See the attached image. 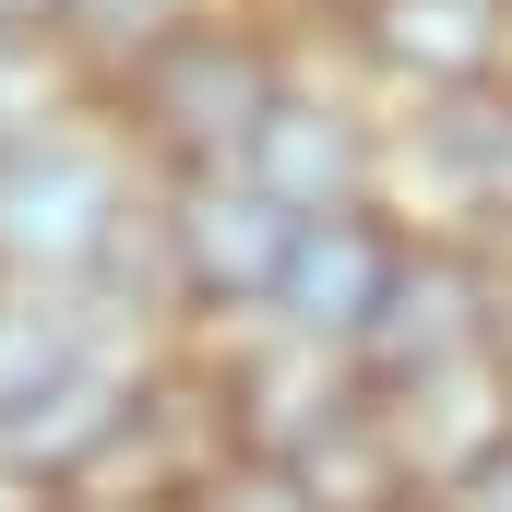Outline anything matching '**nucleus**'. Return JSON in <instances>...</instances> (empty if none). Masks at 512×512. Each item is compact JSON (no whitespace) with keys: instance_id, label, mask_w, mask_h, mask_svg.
Returning <instances> with one entry per match:
<instances>
[{"instance_id":"nucleus-13","label":"nucleus","mask_w":512,"mask_h":512,"mask_svg":"<svg viewBox=\"0 0 512 512\" xmlns=\"http://www.w3.org/2000/svg\"><path fill=\"white\" fill-rule=\"evenodd\" d=\"M215 0H60V36H48V60H72L96 96L120 84V72H143L179 24H203Z\"/></svg>"},{"instance_id":"nucleus-3","label":"nucleus","mask_w":512,"mask_h":512,"mask_svg":"<svg viewBox=\"0 0 512 512\" xmlns=\"http://www.w3.org/2000/svg\"><path fill=\"white\" fill-rule=\"evenodd\" d=\"M298 215L262 191L251 167H203V179H143V286L167 322H203V334H239L274 310V274H286Z\"/></svg>"},{"instance_id":"nucleus-5","label":"nucleus","mask_w":512,"mask_h":512,"mask_svg":"<svg viewBox=\"0 0 512 512\" xmlns=\"http://www.w3.org/2000/svg\"><path fill=\"white\" fill-rule=\"evenodd\" d=\"M203 393H215L227 453H251V465H298L322 429H346V417L370 405V382H358L346 346H310V334H286V322L215 334V346H203Z\"/></svg>"},{"instance_id":"nucleus-12","label":"nucleus","mask_w":512,"mask_h":512,"mask_svg":"<svg viewBox=\"0 0 512 512\" xmlns=\"http://www.w3.org/2000/svg\"><path fill=\"white\" fill-rule=\"evenodd\" d=\"M120 346H143L120 298H96V286H12V274H0V429H12L36 393H60L72 370L120 358Z\"/></svg>"},{"instance_id":"nucleus-16","label":"nucleus","mask_w":512,"mask_h":512,"mask_svg":"<svg viewBox=\"0 0 512 512\" xmlns=\"http://www.w3.org/2000/svg\"><path fill=\"white\" fill-rule=\"evenodd\" d=\"M429 512H512V453H489V465H477L465 489H441Z\"/></svg>"},{"instance_id":"nucleus-17","label":"nucleus","mask_w":512,"mask_h":512,"mask_svg":"<svg viewBox=\"0 0 512 512\" xmlns=\"http://www.w3.org/2000/svg\"><path fill=\"white\" fill-rule=\"evenodd\" d=\"M0 36H12V48H48V36H60V0H0Z\"/></svg>"},{"instance_id":"nucleus-20","label":"nucleus","mask_w":512,"mask_h":512,"mask_svg":"<svg viewBox=\"0 0 512 512\" xmlns=\"http://www.w3.org/2000/svg\"><path fill=\"white\" fill-rule=\"evenodd\" d=\"M60 512H96V501H60Z\"/></svg>"},{"instance_id":"nucleus-8","label":"nucleus","mask_w":512,"mask_h":512,"mask_svg":"<svg viewBox=\"0 0 512 512\" xmlns=\"http://www.w3.org/2000/svg\"><path fill=\"white\" fill-rule=\"evenodd\" d=\"M251 179L298 215V227H310V215H358V203H382V179H393V108L358 96V84L298 72V84L274 96L262 143H251Z\"/></svg>"},{"instance_id":"nucleus-10","label":"nucleus","mask_w":512,"mask_h":512,"mask_svg":"<svg viewBox=\"0 0 512 512\" xmlns=\"http://www.w3.org/2000/svg\"><path fill=\"white\" fill-rule=\"evenodd\" d=\"M370 417H382L393 465L417 477V501H441V489H465L489 453H512V358L501 346H465V358H441V370H405V382L370 393Z\"/></svg>"},{"instance_id":"nucleus-1","label":"nucleus","mask_w":512,"mask_h":512,"mask_svg":"<svg viewBox=\"0 0 512 512\" xmlns=\"http://www.w3.org/2000/svg\"><path fill=\"white\" fill-rule=\"evenodd\" d=\"M286 84H298L286 36L215 0V12L179 24L143 72H120L96 108H108V131L131 143L143 179H203V167H251V143H262V120H274Z\"/></svg>"},{"instance_id":"nucleus-15","label":"nucleus","mask_w":512,"mask_h":512,"mask_svg":"<svg viewBox=\"0 0 512 512\" xmlns=\"http://www.w3.org/2000/svg\"><path fill=\"white\" fill-rule=\"evenodd\" d=\"M179 512H310V489H298L286 465H251V453H227V465H215V477H203Z\"/></svg>"},{"instance_id":"nucleus-2","label":"nucleus","mask_w":512,"mask_h":512,"mask_svg":"<svg viewBox=\"0 0 512 512\" xmlns=\"http://www.w3.org/2000/svg\"><path fill=\"white\" fill-rule=\"evenodd\" d=\"M143 227V167L108 108H48L0 131V274L12 286H108Z\"/></svg>"},{"instance_id":"nucleus-19","label":"nucleus","mask_w":512,"mask_h":512,"mask_svg":"<svg viewBox=\"0 0 512 512\" xmlns=\"http://www.w3.org/2000/svg\"><path fill=\"white\" fill-rule=\"evenodd\" d=\"M24 60H36V48H12V36H0V84H12V72H24Z\"/></svg>"},{"instance_id":"nucleus-18","label":"nucleus","mask_w":512,"mask_h":512,"mask_svg":"<svg viewBox=\"0 0 512 512\" xmlns=\"http://www.w3.org/2000/svg\"><path fill=\"white\" fill-rule=\"evenodd\" d=\"M0 512H60V501H48L36 477H12V465H0Z\"/></svg>"},{"instance_id":"nucleus-7","label":"nucleus","mask_w":512,"mask_h":512,"mask_svg":"<svg viewBox=\"0 0 512 512\" xmlns=\"http://www.w3.org/2000/svg\"><path fill=\"white\" fill-rule=\"evenodd\" d=\"M334 36L358 60V96L405 108H441L465 84H501L512 48V0H334Z\"/></svg>"},{"instance_id":"nucleus-11","label":"nucleus","mask_w":512,"mask_h":512,"mask_svg":"<svg viewBox=\"0 0 512 512\" xmlns=\"http://www.w3.org/2000/svg\"><path fill=\"white\" fill-rule=\"evenodd\" d=\"M393 262H405V227H393L382 203H358V215H310V227L286 239V274H274V310H262V322H286V334L358 358V334H370V310H382Z\"/></svg>"},{"instance_id":"nucleus-14","label":"nucleus","mask_w":512,"mask_h":512,"mask_svg":"<svg viewBox=\"0 0 512 512\" xmlns=\"http://www.w3.org/2000/svg\"><path fill=\"white\" fill-rule=\"evenodd\" d=\"M286 477L310 489V512H429V501H417V477L393 465V441H382V417H370V405H358L346 429H322Z\"/></svg>"},{"instance_id":"nucleus-9","label":"nucleus","mask_w":512,"mask_h":512,"mask_svg":"<svg viewBox=\"0 0 512 512\" xmlns=\"http://www.w3.org/2000/svg\"><path fill=\"white\" fill-rule=\"evenodd\" d=\"M465 346H501V274H489V251H465V239H417L405 227V262H393L382 310L358 334V382L382 393L405 370L465 358Z\"/></svg>"},{"instance_id":"nucleus-6","label":"nucleus","mask_w":512,"mask_h":512,"mask_svg":"<svg viewBox=\"0 0 512 512\" xmlns=\"http://www.w3.org/2000/svg\"><path fill=\"white\" fill-rule=\"evenodd\" d=\"M215 465H227V429H215L203 358H143L131 405L108 417V441L72 465L60 501H96V512H179Z\"/></svg>"},{"instance_id":"nucleus-4","label":"nucleus","mask_w":512,"mask_h":512,"mask_svg":"<svg viewBox=\"0 0 512 512\" xmlns=\"http://www.w3.org/2000/svg\"><path fill=\"white\" fill-rule=\"evenodd\" d=\"M382 215H393V227H417V239L512 251V84H465V96L393 120Z\"/></svg>"}]
</instances>
